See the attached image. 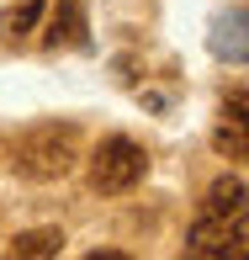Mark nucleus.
Masks as SVG:
<instances>
[{
	"instance_id": "1",
	"label": "nucleus",
	"mask_w": 249,
	"mask_h": 260,
	"mask_svg": "<svg viewBox=\"0 0 249 260\" xmlns=\"http://www.w3.org/2000/svg\"><path fill=\"white\" fill-rule=\"evenodd\" d=\"M244 175H218L207 186L191 239H186V260H244Z\"/></svg>"
},
{
	"instance_id": "2",
	"label": "nucleus",
	"mask_w": 249,
	"mask_h": 260,
	"mask_svg": "<svg viewBox=\"0 0 249 260\" xmlns=\"http://www.w3.org/2000/svg\"><path fill=\"white\" fill-rule=\"evenodd\" d=\"M80 159V133L75 127H58V122H43V127H27V133L11 144V165L16 175L27 181H64Z\"/></svg>"
},
{
	"instance_id": "3",
	"label": "nucleus",
	"mask_w": 249,
	"mask_h": 260,
	"mask_svg": "<svg viewBox=\"0 0 249 260\" xmlns=\"http://www.w3.org/2000/svg\"><path fill=\"white\" fill-rule=\"evenodd\" d=\"M144 175H149V154H144V144H133V138H122V133L101 138V149L90 154V186H96L101 197H122V191H133Z\"/></svg>"
},
{
	"instance_id": "4",
	"label": "nucleus",
	"mask_w": 249,
	"mask_h": 260,
	"mask_svg": "<svg viewBox=\"0 0 249 260\" xmlns=\"http://www.w3.org/2000/svg\"><path fill=\"white\" fill-rule=\"evenodd\" d=\"M85 6L80 0H58L48 16V48H85Z\"/></svg>"
},
{
	"instance_id": "5",
	"label": "nucleus",
	"mask_w": 249,
	"mask_h": 260,
	"mask_svg": "<svg viewBox=\"0 0 249 260\" xmlns=\"http://www.w3.org/2000/svg\"><path fill=\"white\" fill-rule=\"evenodd\" d=\"M58 244H64L58 229H27V234H16V244H11L0 260H53Z\"/></svg>"
},
{
	"instance_id": "6",
	"label": "nucleus",
	"mask_w": 249,
	"mask_h": 260,
	"mask_svg": "<svg viewBox=\"0 0 249 260\" xmlns=\"http://www.w3.org/2000/svg\"><path fill=\"white\" fill-rule=\"evenodd\" d=\"M218 149L228 159H244V90H233L228 106H223V122H218Z\"/></svg>"
},
{
	"instance_id": "7",
	"label": "nucleus",
	"mask_w": 249,
	"mask_h": 260,
	"mask_svg": "<svg viewBox=\"0 0 249 260\" xmlns=\"http://www.w3.org/2000/svg\"><path fill=\"white\" fill-rule=\"evenodd\" d=\"M212 48H218L223 58H233V64H244V6L233 11L228 21L218 27V38H212Z\"/></svg>"
},
{
	"instance_id": "8",
	"label": "nucleus",
	"mask_w": 249,
	"mask_h": 260,
	"mask_svg": "<svg viewBox=\"0 0 249 260\" xmlns=\"http://www.w3.org/2000/svg\"><path fill=\"white\" fill-rule=\"evenodd\" d=\"M38 16H43V0H21V6L6 16V32H11V38H21V32H32V21H38Z\"/></svg>"
},
{
	"instance_id": "9",
	"label": "nucleus",
	"mask_w": 249,
	"mask_h": 260,
	"mask_svg": "<svg viewBox=\"0 0 249 260\" xmlns=\"http://www.w3.org/2000/svg\"><path fill=\"white\" fill-rule=\"evenodd\" d=\"M85 260H127L122 250H96V255H85Z\"/></svg>"
}]
</instances>
